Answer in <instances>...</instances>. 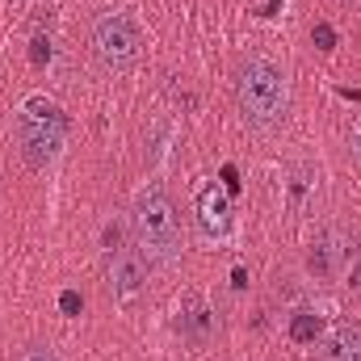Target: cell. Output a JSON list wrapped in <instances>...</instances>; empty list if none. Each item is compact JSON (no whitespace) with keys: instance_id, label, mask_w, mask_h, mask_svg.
I'll use <instances>...</instances> for the list:
<instances>
[{"instance_id":"obj_13","label":"cell","mask_w":361,"mask_h":361,"mask_svg":"<svg viewBox=\"0 0 361 361\" xmlns=\"http://www.w3.org/2000/svg\"><path fill=\"white\" fill-rule=\"evenodd\" d=\"M80 307H85V298H80L76 290H63V294H59V311H63V315H80Z\"/></svg>"},{"instance_id":"obj_12","label":"cell","mask_w":361,"mask_h":361,"mask_svg":"<svg viewBox=\"0 0 361 361\" xmlns=\"http://www.w3.org/2000/svg\"><path fill=\"white\" fill-rule=\"evenodd\" d=\"M30 59H34V68H42V63H51V38H42V34H34V42H30Z\"/></svg>"},{"instance_id":"obj_2","label":"cell","mask_w":361,"mask_h":361,"mask_svg":"<svg viewBox=\"0 0 361 361\" xmlns=\"http://www.w3.org/2000/svg\"><path fill=\"white\" fill-rule=\"evenodd\" d=\"M130 227H135L139 248H143L152 261L169 265V261H177L180 257L177 206H173V197L164 193V185H147V189H139L135 210H130Z\"/></svg>"},{"instance_id":"obj_15","label":"cell","mask_w":361,"mask_h":361,"mask_svg":"<svg viewBox=\"0 0 361 361\" xmlns=\"http://www.w3.org/2000/svg\"><path fill=\"white\" fill-rule=\"evenodd\" d=\"M223 189H227V193H240V173H235V164L223 169Z\"/></svg>"},{"instance_id":"obj_10","label":"cell","mask_w":361,"mask_h":361,"mask_svg":"<svg viewBox=\"0 0 361 361\" xmlns=\"http://www.w3.org/2000/svg\"><path fill=\"white\" fill-rule=\"evenodd\" d=\"M319 332H324V319H319L315 311H298V315L290 319V341H294V345H315Z\"/></svg>"},{"instance_id":"obj_9","label":"cell","mask_w":361,"mask_h":361,"mask_svg":"<svg viewBox=\"0 0 361 361\" xmlns=\"http://www.w3.org/2000/svg\"><path fill=\"white\" fill-rule=\"evenodd\" d=\"M324 361H361V324H345L336 328L324 345H319Z\"/></svg>"},{"instance_id":"obj_4","label":"cell","mask_w":361,"mask_h":361,"mask_svg":"<svg viewBox=\"0 0 361 361\" xmlns=\"http://www.w3.org/2000/svg\"><path fill=\"white\" fill-rule=\"evenodd\" d=\"M139 47H143L139 30H135V21L126 13H101L92 21V55L101 59V68H109V72L135 68Z\"/></svg>"},{"instance_id":"obj_6","label":"cell","mask_w":361,"mask_h":361,"mask_svg":"<svg viewBox=\"0 0 361 361\" xmlns=\"http://www.w3.org/2000/svg\"><path fill=\"white\" fill-rule=\"evenodd\" d=\"M105 277H109V294H114L118 302H135V298L147 290V265H143L139 248H130V244L114 248Z\"/></svg>"},{"instance_id":"obj_18","label":"cell","mask_w":361,"mask_h":361,"mask_svg":"<svg viewBox=\"0 0 361 361\" xmlns=\"http://www.w3.org/2000/svg\"><path fill=\"white\" fill-rule=\"evenodd\" d=\"M349 281H353V290H361V261L353 265V273H349Z\"/></svg>"},{"instance_id":"obj_11","label":"cell","mask_w":361,"mask_h":361,"mask_svg":"<svg viewBox=\"0 0 361 361\" xmlns=\"http://www.w3.org/2000/svg\"><path fill=\"white\" fill-rule=\"evenodd\" d=\"M311 42H315L319 51H332V47H336V30H332L328 21H315V30H311Z\"/></svg>"},{"instance_id":"obj_16","label":"cell","mask_w":361,"mask_h":361,"mask_svg":"<svg viewBox=\"0 0 361 361\" xmlns=\"http://www.w3.org/2000/svg\"><path fill=\"white\" fill-rule=\"evenodd\" d=\"M231 286H235V290H244V286H248V273H244V269H231Z\"/></svg>"},{"instance_id":"obj_19","label":"cell","mask_w":361,"mask_h":361,"mask_svg":"<svg viewBox=\"0 0 361 361\" xmlns=\"http://www.w3.org/2000/svg\"><path fill=\"white\" fill-rule=\"evenodd\" d=\"M277 4H281V0H269V4H265V17H273V13H277Z\"/></svg>"},{"instance_id":"obj_7","label":"cell","mask_w":361,"mask_h":361,"mask_svg":"<svg viewBox=\"0 0 361 361\" xmlns=\"http://www.w3.org/2000/svg\"><path fill=\"white\" fill-rule=\"evenodd\" d=\"M197 223H202V231L214 235V240H223V235L231 231L235 214H231V193H227L223 185L210 180V185L197 189Z\"/></svg>"},{"instance_id":"obj_3","label":"cell","mask_w":361,"mask_h":361,"mask_svg":"<svg viewBox=\"0 0 361 361\" xmlns=\"http://www.w3.org/2000/svg\"><path fill=\"white\" fill-rule=\"evenodd\" d=\"M68 118L51 97H25L17 109V147L30 169H47L63 147Z\"/></svg>"},{"instance_id":"obj_8","label":"cell","mask_w":361,"mask_h":361,"mask_svg":"<svg viewBox=\"0 0 361 361\" xmlns=\"http://www.w3.org/2000/svg\"><path fill=\"white\" fill-rule=\"evenodd\" d=\"M177 332H180V341H189V345H206V341L214 336V311H210V302H206L197 290L180 294V302H177Z\"/></svg>"},{"instance_id":"obj_17","label":"cell","mask_w":361,"mask_h":361,"mask_svg":"<svg viewBox=\"0 0 361 361\" xmlns=\"http://www.w3.org/2000/svg\"><path fill=\"white\" fill-rule=\"evenodd\" d=\"M353 152H357V160H361V118L353 122Z\"/></svg>"},{"instance_id":"obj_1","label":"cell","mask_w":361,"mask_h":361,"mask_svg":"<svg viewBox=\"0 0 361 361\" xmlns=\"http://www.w3.org/2000/svg\"><path fill=\"white\" fill-rule=\"evenodd\" d=\"M235 105H240V114L252 122V126H261V130H269L277 126L281 118H286V109H290V85H286V72L273 63V59H248L244 68H240V76H235Z\"/></svg>"},{"instance_id":"obj_14","label":"cell","mask_w":361,"mask_h":361,"mask_svg":"<svg viewBox=\"0 0 361 361\" xmlns=\"http://www.w3.org/2000/svg\"><path fill=\"white\" fill-rule=\"evenodd\" d=\"M17 361H55V353H51L47 345H30V349H21Z\"/></svg>"},{"instance_id":"obj_5","label":"cell","mask_w":361,"mask_h":361,"mask_svg":"<svg viewBox=\"0 0 361 361\" xmlns=\"http://www.w3.org/2000/svg\"><path fill=\"white\" fill-rule=\"evenodd\" d=\"M349 257H353V240L341 227H324L307 248V273L319 281H336L349 269Z\"/></svg>"}]
</instances>
